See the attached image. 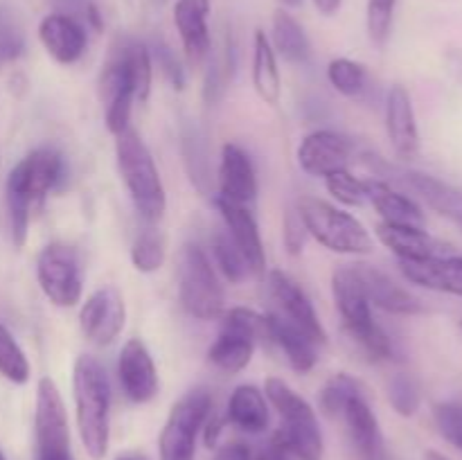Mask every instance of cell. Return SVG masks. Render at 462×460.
<instances>
[{
	"label": "cell",
	"instance_id": "6da1fadb",
	"mask_svg": "<svg viewBox=\"0 0 462 460\" xmlns=\"http://www.w3.org/2000/svg\"><path fill=\"white\" fill-rule=\"evenodd\" d=\"M66 179V161L52 147H39L12 167L5 185L9 212V230L16 248L27 242V230L34 206H39L52 189Z\"/></svg>",
	"mask_w": 462,
	"mask_h": 460
},
{
	"label": "cell",
	"instance_id": "7a4b0ae2",
	"mask_svg": "<svg viewBox=\"0 0 462 460\" xmlns=\"http://www.w3.org/2000/svg\"><path fill=\"white\" fill-rule=\"evenodd\" d=\"M72 397L81 445L93 460H102L111 440V382L95 356H77L72 365Z\"/></svg>",
	"mask_w": 462,
	"mask_h": 460
},
{
	"label": "cell",
	"instance_id": "3957f363",
	"mask_svg": "<svg viewBox=\"0 0 462 460\" xmlns=\"http://www.w3.org/2000/svg\"><path fill=\"white\" fill-rule=\"evenodd\" d=\"M116 165L135 212L153 224L167 210V192L152 152L135 129L116 135Z\"/></svg>",
	"mask_w": 462,
	"mask_h": 460
},
{
	"label": "cell",
	"instance_id": "277c9868",
	"mask_svg": "<svg viewBox=\"0 0 462 460\" xmlns=\"http://www.w3.org/2000/svg\"><path fill=\"white\" fill-rule=\"evenodd\" d=\"M264 395L280 415L278 437L296 460H323V433L319 418L305 397L298 395L284 379L269 377Z\"/></svg>",
	"mask_w": 462,
	"mask_h": 460
},
{
	"label": "cell",
	"instance_id": "5b68a950",
	"mask_svg": "<svg viewBox=\"0 0 462 460\" xmlns=\"http://www.w3.org/2000/svg\"><path fill=\"white\" fill-rule=\"evenodd\" d=\"M332 296L347 334L361 345L373 361H386L393 356V343L382 325L374 320L373 305L365 298L364 287L352 264L338 266L332 273Z\"/></svg>",
	"mask_w": 462,
	"mask_h": 460
},
{
	"label": "cell",
	"instance_id": "8992f818",
	"mask_svg": "<svg viewBox=\"0 0 462 460\" xmlns=\"http://www.w3.org/2000/svg\"><path fill=\"white\" fill-rule=\"evenodd\" d=\"M296 207L307 235L328 251L338 255H368L374 251L370 230L350 212L316 197H302Z\"/></svg>",
	"mask_w": 462,
	"mask_h": 460
},
{
	"label": "cell",
	"instance_id": "52a82bcc",
	"mask_svg": "<svg viewBox=\"0 0 462 460\" xmlns=\"http://www.w3.org/2000/svg\"><path fill=\"white\" fill-rule=\"evenodd\" d=\"M176 287L180 307L197 320H215L224 314V284L215 264L197 244H185L176 264Z\"/></svg>",
	"mask_w": 462,
	"mask_h": 460
},
{
	"label": "cell",
	"instance_id": "ba28073f",
	"mask_svg": "<svg viewBox=\"0 0 462 460\" xmlns=\"http://www.w3.org/2000/svg\"><path fill=\"white\" fill-rule=\"evenodd\" d=\"M215 409L212 395L206 388H194L174 401L167 422L158 437L161 460H194L197 436Z\"/></svg>",
	"mask_w": 462,
	"mask_h": 460
},
{
	"label": "cell",
	"instance_id": "9c48e42d",
	"mask_svg": "<svg viewBox=\"0 0 462 460\" xmlns=\"http://www.w3.org/2000/svg\"><path fill=\"white\" fill-rule=\"evenodd\" d=\"M36 280L43 296L61 309L77 307L84 296L81 262L70 244L52 242L41 248L36 257Z\"/></svg>",
	"mask_w": 462,
	"mask_h": 460
},
{
	"label": "cell",
	"instance_id": "30bf717a",
	"mask_svg": "<svg viewBox=\"0 0 462 460\" xmlns=\"http://www.w3.org/2000/svg\"><path fill=\"white\" fill-rule=\"evenodd\" d=\"M34 440L36 460L72 455L66 404H63L61 391L50 377H41L36 383Z\"/></svg>",
	"mask_w": 462,
	"mask_h": 460
},
{
	"label": "cell",
	"instance_id": "8fae6325",
	"mask_svg": "<svg viewBox=\"0 0 462 460\" xmlns=\"http://www.w3.org/2000/svg\"><path fill=\"white\" fill-rule=\"evenodd\" d=\"M266 289L269 298L273 300V314L287 320L296 329H300L305 336H310L316 345H328V332L316 314L314 302L305 293V289L287 275L284 271L273 269L266 275Z\"/></svg>",
	"mask_w": 462,
	"mask_h": 460
},
{
	"label": "cell",
	"instance_id": "7c38bea8",
	"mask_svg": "<svg viewBox=\"0 0 462 460\" xmlns=\"http://www.w3.org/2000/svg\"><path fill=\"white\" fill-rule=\"evenodd\" d=\"M126 325V305L116 287H102L90 293L79 307V329L88 343L108 347Z\"/></svg>",
	"mask_w": 462,
	"mask_h": 460
},
{
	"label": "cell",
	"instance_id": "4fadbf2b",
	"mask_svg": "<svg viewBox=\"0 0 462 460\" xmlns=\"http://www.w3.org/2000/svg\"><path fill=\"white\" fill-rule=\"evenodd\" d=\"M117 382L134 404H149L158 395L161 379L156 363L143 338H129L117 354Z\"/></svg>",
	"mask_w": 462,
	"mask_h": 460
},
{
	"label": "cell",
	"instance_id": "5bb4252c",
	"mask_svg": "<svg viewBox=\"0 0 462 460\" xmlns=\"http://www.w3.org/2000/svg\"><path fill=\"white\" fill-rule=\"evenodd\" d=\"M352 147L350 138L332 129H319L307 133L298 144V165L305 174L316 176V179H325V176L334 174L338 170H347L352 161Z\"/></svg>",
	"mask_w": 462,
	"mask_h": 460
},
{
	"label": "cell",
	"instance_id": "9a60e30c",
	"mask_svg": "<svg viewBox=\"0 0 462 460\" xmlns=\"http://www.w3.org/2000/svg\"><path fill=\"white\" fill-rule=\"evenodd\" d=\"M374 235L400 262H422L456 255V248L449 242L436 237L424 228H415V225H395L379 221Z\"/></svg>",
	"mask_w": 462,
	"mask_h": 460
},
{
	"label": "cell",
	"instance_id": "2e32d148",
	"mask_svg": "<svg viewBox=\"0 0 462 460\" xmlns=\"http://www.w3.org/2000/svg\"><path fill=\"white\" fill-rule=\"evenodd\" d=\"M99 97L104 104V122L113 135L122 133L131 126V108H134L135 95L129 79L125 75L120 59L113 52L108 54L106 63L102 66L99 75Z\"/></svg>",
	"mask_w": 462,
	"mask_h": 460
},
{
	"label": "cell",
	"instance_id": "e0dca14e",
	"mask_svg": "<svg viewBox=\"0 0 462 460\" xmlns=\"http://www.w3.org/2000/svg\"><path fill=\"white\" fill-rule=\"evenodd\" d=\"M217 207L221 212V219L226 224V233L230 235V239L235 242V246L239 248V253L246 260L251 275H262L266 273V253L264 244H262L260 225L257 219L253 216L251 207L237 206V203H230L226 198H215Z\"/></svg>",
	"mask_w": 462,
	"mask_h": 460
},
{
	"label": "cell",
	"instance_id": "ac0fdd59",
	"mask_svg": "<svg viewBox=\"0 0 462 460\" xmlns=\"http://www.w3.org/2000/svg\"><path fill=\"white\" fill-rule=\"evenodd\" d=\"M39 41L43 43L45 52L59 63V66H72L84 57L88 48V34L86 27L75 16L63 12L48 14L39 23Z\"/></svg>",
	"mask_w": 462,
	"mask_h": 460
},
{
	"label": "cell",
	"instance_id": "d6986e66",
	"mask_svg": "<svg viewBox=\"0 0 462 460\" xmlns=\"http://www.w3.org/2000/svg\"><path fill=\"white\" fill-rule=\"evenodd\" d=\"M219 198L251 207L257 198V174L251 156L239 144L226 143L219 162Z\"/></svg>",
	"mask_w": 462,
	"mask_h": 460
},
{
	"label": "cell",
	"instance_id": "ffe728a7",
	"mask_svg": "<svg viewBox=\"0 0 462 460\" xmlns=\"http://www.w3.org/2000/svg\"><path fill=\"white\" fill-rule=\"evenodd\" d=\"M352 269H355L356 278H359L361 287H364L368 302L377 307V309L397 316H413L422 311V302L409 289L397 284L386 271L370 264H352Z\"/></svg>",
	"mask_w": 462,
	"mask_h": 460
},
{
	"label": "cell",
	"instance_id": "44dd1931",
	"mask_svg": "<svg viewBox=\"0 0 462 460\" xmlns=\"http://www.w3.org/2000/svg\"><path fill=\"white\" fill-rule=\"evenodd\" d=\"M386 133L393 149L402 158H415L420 152V129L413 97L409 88L393 84L386 95Z\"/></svg>",
	"mask_w": 462,
	"mask_h": 460
},
{
	"label": "cell",
	"instance_id": "7402d4cb",
	"mask_svg": "<svg viewBox=\"0 0 462 460\" xmlns=\"http://www.w3.org/2000/svg\"><path fill=\"white\" fill-rule=\"evenodd\" d=\"M341 418L346 419L347 436H350L352 445L359 451L361 458L386 460V442H383L382 427H379V419L365 392H359V395L347 400Z\"/></svg>",
	"mask_w": 462,
	"mask_h": 460
},
{
	"label": "cell",
	"instance_id": "603a6c76",
	"mask_svg": "<svg viewBox=\"0 0 462 460\" xmlns=\"http://www.w3.org/2000/svg\"><path fill=\"white\" fill-rule=\"evenodd\" d=\"M208 12H210L208 0H176L174 5V25L179 30L185 57L192 66H201L210 59L212 39Z\"/></svg>",
	"mask_w": 462,
	"mask_h": 460
},
{
	"label": "cell",
	"instance_id": "cb8c5ba5",
	"mask_svg": "<svg viewBox=\"0 0 462 460\" xmlns=\"http://www.w3.org/2000/svg\"><path fill=\"white\" fill-rule=\"evenodd\" d=\"M388 170L395 171L397 180H402L431 210L440 212V215L449 216V219L462 221V192L458 188L438 179V176L427 174V171L397 170V167H388Z\"/></svg>",
	"mask_w": 462,
	"mask_h": 460
},
{
	"label": "cell",
	"instance_id": "d4e9b609",
	"mask_svg": "<svg viewBox=\"0 0 462 460\" xmlns=\"http://www.w3.org/2000/svg\"><path fill=\"white\" fill-rule=\"evenodd\" d=\"M365 201L373 203V207L377 210V215L382 216L383 224L415 225V228H424V224H427L424 212L422 207L418 206V201L411 198L409 194L393 188L388 180H365Z\"/></svg>",
	"mask_w": 462,
	"mask_h": 460
},
{
	"label": "cell",
	"instance_id": "484cf974",
	"mask_svg": "<svg viewBox=\"0 0 462 460\" xmlns=\"http://www.w3.org/2000/svg\"><path fill=\"white\" fill-rule=\"evenodd\" d=\"M400 271L411 284L462 298V255H445L422 262H400Z\"/></svg>",
	"mask_w": 462,
	"mask_h": 460
},
{
	"label": "cell",
	"instance_id": "4316f807",
	"mask_svg": "<svg viewBox=\"0 0 462 460\" xmlns=\"http://www.w3.org/2000/svg\"><path fill=\"white\" fill-rule=\"evenodd\" d=\"M226 422L237 427L244 433H264L269 428V400L264 391H260L253 383H242L230 395L228 406H226Z\"/></svg>",
	"mask_w": 462,
	"mask_h": 460
},
{
	"label": "cell",
	"instance_id": "83f0119b",
	"mask_svg": "<svg viewBox=\"0 0 462 460\" xmlns=\"http://www.w3.org/2000/svg\"><path fill=\"white\" fill-rule=\"evenodd\" d=\"M253 88L266 106H278L280 104L282 77H280L278 54H275L264 30L255 32V43H253Z\"/></svg>",
	"mask_w": 462,
	"mask_h": 460
},
{
	"label": "cell",
	"instance_id": "f1b7e54d",
	"mask_svg": "<svg viewBox=\"0 0 462 460\" xmlns=\"http://www.w3.org/2000/svg\"><path fill=\"white\" fill-rule=\"evenodd\" d=\"M266 316H269L271 343H275V345L284 352L289 365H291L296 373H311V370L316 368V361H319V345H316L310 336H305L300 329H296L293 325H289L287 320L275 316L273 311H269Z\"/></svg>",
	"mask_w": 462,
	"mask_h": 460
},
{
	"label": "cell",
	"instance_id": "f546056e",
	"mask_svg": "<svg viewBox=\"0 0 462 460\" xmlns=\"http://www.w3.org/2000/svg\"><path fill=\"white\" fill-rule=\"evenodd\" d=\"M257 343L239 329L221 325L219 336L208 347V361L226 374H237L251 363Z\"/></svg>",
	"mask_w": 462,
	"mask_h": 460
},
{
	"label": "cell",
	"instance_id": "4dcf8cb0",
	"mask_svg": "<svg viewBox=\"0 0 462 460\" xmlns=\"http://www.w3.org/2000/svg\"><path fill=\"white\" fill-rule=\"evenodd\" d=\"M271 45H273L275 54L282 57L284 61L302 66L311 59V43L307 36L305 27L287 12V9H278L273 14V27H271Z\"/></svg>",
	"mask_w": 462,
	"mask_h": 460
},
{
	"label": "cell",
	"instance_id": "1f68e13d",
	"mask_svg": "<svg viewBox=\"0 0 462 460\" xmlns=\"http://www.w3.org/2000/svg\"><path fill=\"white\" fill-rule=\"evenodd\" d=\"M113 52L120 59L125 75L129 79L131 88H134L135 102L144 104L152 95V81H153V59L152 50L140 41H122L113 48Z\"/></svg>",
	"mask_w": 462,
	"mask_h": 460
},
{
	"label": "cell",
	"instance_id": "d6a6232c",
	"mask_svg": "<svg viewBox=\"0 0 462 460\" xmlns=\"http://www.w3.org/2000/svg\"><path fill=\"white\" fill-rule=\"evenodd\" d=\"M180 147H183L185 167H188L189 180L197 185L199 192H210L212 171H210V153H208L206 135L201 133L192 120H188L180 129Z\"/></svg>",
	"mask_w": 462,
	"mask_h": 460
},
{
	"label": "cell",
	"instance_id": "836d02e7",
	"mask_svg": "<svg viewBox=\"0 0 462 460\" xmlns=\"http://www.w3.org/2000/svg\"><path fill=\"white\" fill-rule=\"evenodd\" d=\"M167 257V244L161 230L144 228L140 230L138 237L131 246V264L140 273H156Z\"/></svg>",
	"mask_w": 462,
	"mask_h": 460
},
{
	"label": "cell",
	"instance_id": "e575fe53",
	"mask_svg": "<svg viewBox=\"0 0 462 460\" xmlns=\"http://www.w3.org/2000/svg\"><path fill=\"white\" fill-rule=\"evenodd\" d=\"M212 260H215V266L230 284H242L251 275L246 260H244V255L226 230L212 237Z\"/></svg>",
	"mask_w": 462,
	"mask_h": 460
},
{
	"label": "cell",
	"instance_id": "d590c367",
	"mask_svg": "<svg viewBox=\"0 0 462 460\" xmlns=\"http://www.w3.org/2000/svg\"><path fill=\"white\" fill-rule=\"evenodd\" d=\"M0 374L16 386H23L32 377V365L25 352L3 323H0Z\"/></svg>",
	"mask_w": 462,
	"mask_h": 460
},
{
	"label": "cell",
	"instance_id": "8d00e7d4",
	"mask_svg": "<svg viewBox=\"0 0 462 460\" xmlns=\"http://www.w3.org/2000/svg\"><path fill=\"white\" fill-rule=\"evenodd\" d=\"M328 79L346 97H361L368 86V70L352 59H332L328 66Z\"/></svg>",
	"mask_w": 462,
	"mask_h": 460
},
{
	"label": "cell",
	"instance_id": "74e56055",
	"mask_svg": "<svg viewBox=\"0 0 462 460\" xmlns=\"http://www.w3.org/2000/svg\"><path fill=\"white\" fill-rule=\"evenodd\" d=\"M388 401L395 409L397 415L402 418H413L418 413L420 404H422V388H420L418 379L409 373H397L388 379Z\"/></svg>",
	"mask_w": 462,
	"mask_h": 460
},
{
	"label": "cell",
	"instance_id": "f35d334b",
	"mask_svg": "<svg viewBox=\"0 0 462 460\" xmlns=\"http://www.w3.org/2000/svg\"><path fill=\"white\" fill-rule=\"evenodd\" d=\"M359 392H364V388H361V383L355 377H350L347 373L334 374L319 395L320 410L325 415H329V418H338L343 413V406L347 404V400L359 395Z\"/></svg>",
	"mask_w": 462,
	"mask_h": 460
},
{
	"label": "cell",
	"instance_id": "ab89813d",
	"mask_svg": "<svg viewBox=\"0 0 462 460\" xmlns=\"http://www.w3.org/2000/svg\"><path fill=\"white\" fill-rule=\"evenodd\" d=\"M325 188L343 206H364L365 203V180L356 179L350 170H338L325 176Z\"/></svg>",
	"mask_w": 462,
	"mask_h": 460
},
{
	"label": "cell",
	"instance_id": "60d3db41",
	"mask_svg": "<svg viewBox=\"0 0 462 460\" xmlns=\"http://www.w3.org/2000/svg\"><path fill=\"white\" fill-rule=\"evenodd\" d=\"M395 7L397 0H368L365 25H368V36L374 45H386L393 30Z\"/></svg>",
	"mask_w": 462,
	"mask_h": 460
},
{
	"label": "cell",
	"instance_id": "b9f144b4",
	"mask_svg": "<svg viewBox=\"0 0 462 460\" xmlns=\"http://www.w3.org/2000/svg\"><path fill=\"white\" fill-rule=\"evenodd\" d=\"M433 422L449 445L462 451V404L458 401H438L433 406Z\"/></svg>",
	"mask_w": 462,
	"mask_h": 460
},
{
	"label": "cell",
	"instance_id": "7bdbcfd3",
	"mask_svg": "<svg viewBox=\"0 0 462 460\" xmlns=\"http://www.w3.org/2000/svg\"><path fill=\"white\" fill-rule=\"evenodd\" d=\"M25 50V34L7 16H0V63L16 61Z\"/></svg>",
	"mask_w": 462,
	"mask_h": 460
},
{
	"label": "cell",
	"instance_id": "ee69618b",
	"mask_svg": "<svg viewBox=\"0 0 462 460\" xmlns=\"http://www.w3.org/2000/svg\"><path fill=\"white\" fill-rule=\"evenodd\" d=\"M152 59L158 63V68L162 70V75L170 79V84L174 86L176 90L185 88V70L180 66L179 57L174 54V50L165 43H156L152 50Z\"/></svg>",
	"mask_w": 462,
	"mask_h": 460
},
{
	"label": "cell",
	"instance_id": "f6af8a7d",
	"mask_svg": "<svg viewBox=\"0 0 462 460\" xmlns=\"http://www.w3.org/2000/svg\"><path fill=\"white\" fill-rule=\"evenodd\" d=\"M282 239L289 255H300L307 242V230H305V224H302L300 215H298V207H289L287 215H284Z\"/></svg>",
	"mask_w": 462,
	"mask_h": 460
},
{
	"label": "cell",
	"instance_id": "bcb514c9",
	"mask_svg": "<svg viewBox=\"0 0 462 460\" xmlns=\"http://www.w3.org/2000/svg\"><path fill=\"white\" fill-rule=\"evenodd\" d=\"M215 460H253V446L246 442H228L217 451Z\"/></svg>",
	"mask_w": 462,
	"mask_h": 460
},
{
	"label": "cell",
	"instance_id": "7dc6e473",
	"mask_svg": "<svg viewBox=\"0 0 462 460\" xmlns=\"http://www.w3.org/2000/svg\"><path fill=\"white\" fill-rule=\"evenodd\" d=\"M311 3H314V7L319 9L320 16H328V18L337 16L343 7V0H311Z\"/></svg>",
	"mask_w": 462,
	"mask_h": 460
},
{
	"label": "cell",
	"instance_id": "c3c4849f",
	"mask_svg": "<svg viewBox=\"0 0 462 460\" xmlns=\"http://www.w3.org/2000/svg\"><path fill=\"white\" fill-rule=\"evenodd\" d=\"M86 21L95 27V30H102V16H99L97 7L93 3L86 5Z\"/></svg>",
	"mask_w": 462,
	"mask_h": 460
},
{
	"label": "cell",
	"instance_id": "681fc988",
	"mask_svg": "<svg viewBox=\"0 0 462 460\" xmlns=\"http://www.w3.org/2000/svg\"><path fill=\"white\" fill-rule=\"evenodd\" d=\"M116 460H149V458H144V455H140V454H122V455H117Z\"/></svg>",
	"mask_w": 462,
	"mask_h": 460
},
{
	"label": "cell",
	"instance_id": "f907efd6",
	"mask_svg": "<svg viewBox=\"0 0 462 460\" xmlns=\"http://www.w3.org/2000/svg\"><path fill=\"white\" fill-rule=\"evenodd\" d=\"M424 460H449V458H447V455H442V454H438V451H427Z\"/></svg>",
	"mask_w": 462,
	"mask_h": 460
},
{
	"label": "cell",
	"instance_id": "816d5d0a",
	"mask_svg": "<svg viewBox=\"0 0 462 460\" xmlns=\"http://www.w3.org/2000/svg\"><path fill=\"white\" fill-rule=\"evenodd\" d=\"M280 3H282L284 7H300L302 0H280Z\"/></svg>",
	"mask_w": 462,
	"mask_h": 460
},
{
	"label": "cell",
	"instance_id": "f5cc1de1",
	"mask_svg": "<svg viewBox=\"0 0 462 460\" xmlns=\"http://www.w3.org/2000/svg\"><path fill=\"white\" fill-rule=\"evenodd\" d=\"M50 460H72V455H61V458H50Z\"/></svg>",
	"mask_w": 462,
	"mask_h": 460
},
{
	"label": "cell",
	"instance_id": "db71d44e",
	"mask_svg": "<svg viewBox=\"0 0 462 460\" xmlns=\"http://www.w3.org/2000/svg\"><path fill=\"white\" fill-rule=\"evenodd\" d=\"M0 460H7V455L3 454V449H0Z\"/></svg>",
	"mask_w": 462,
	"mask_h": 460
},
{
	"label": "cell",
	"instance_id": "11a10c76",
	"mask_svg": "<svg viewBox=\"0 0 462 460\" xmlns=\"http://www.w3.org/2000/svg\"><path fill=\"white\" fill-rule=\"evenodd\" d=\"M280 460H296V458H291V455H284V458H280Z\"/></svg>",
	"mask_w": 462,
	"mask_h": 460
},
{
	"label": "cell",
	"instance_id": "9f6ffc18",
	"mask_svg": "<svg viewBox=\"0 0 462 460\" xmlns=\"http://www.w3.org/2000/svg\"><path fill=\"white\" fill-rule=\"evenodd\" d=\"M460 329H462V320H460Z\"/></svg>",
	"mask_w": 462,
	"mask_h": 460
}]
</instances>
